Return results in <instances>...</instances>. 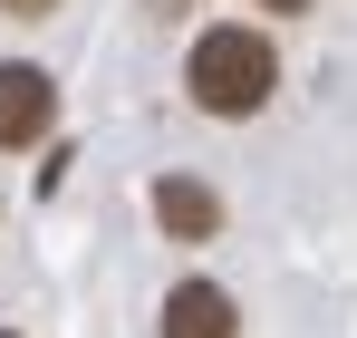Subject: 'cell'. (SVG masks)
<instances>
[{"instance_id": "cell-3", "label": "cell", "mask_w": 357, "mask_h": 338, "mask_svg": "<svg viewBox=\"0 0 357 338\" xmlns=\"http://www.w3.org/2000/svg\"><path fill=\"white\" fill-rule=\"evenodd\" d=\"M155 223L174 232V242H213V232H222V193L193 184V174H165V184H155Z\"/></svg>"}, {"instance_id": "cell-1", "label": "cell", "mask_w": 357, "mask_h": 338, "mask_svg": "<svg viewBox=\"0 0 357 338\" xmlns=\"http://www.w3.org/2000/svg\"><path fill=\"white\" fill-rule=\"evenodd\" d=\"M183 87H193V107H213V116H251L280 87V49H271L261 29L222 20V29H203V39L183 49Z\"/></svg>"}, {"instance_id": "cell-5", "label": "cell", "mask_w": 357, "mask_h": 338, "mask_svg": "<svg viewBox=\"0 0 357 338\" xmlns=\"http://www.w3.org/2000/svg\"><path fill=\"white\" fill-rule=\"evenodd\" d=\"M59 0H0V20H49Z\"/></svg>"}, {"instance_id": "cell-6", "label": "cell", "mask_w": 357, "mask_h": 338, "mask_svg": "<svg viewBox=\"0 0 357 338\" xmlns=\"http://www.w3.org/2000/svg\"><path fill=\"white\" fill-rule=\"evenodd\" d=\"M261 10H280V20H290V10H309V0H261Z\"/></svg>"}, {"instance_id": "cell-2", "label": "cell", "mask_w": 357, "mask_h": 338, "mask_svg": "<svg viewBox=\"0 0 357 338\" xmlns=\"http://www.w3.org/2000/svg\"><path fill=\"white\" fill-rule=\"evenodd\" d=\"M49 126H59V78L29 68V58H10L0 68V145H39Z\"/></svg>"}, {"instance_id": "cell-4", "label": "cell", "mask_w": 357, "mask_h": 338, "mask_svg": "<svg viewBox=\"0 0 357 338\" xmlns=\"http://www.w3.org/2000/svg\"><path fill=\"white\" fill-rule=\"evenodd\" d=\"M165 338H241V319H232V290L183 281L174 300H165Z\"/></svg>"}, {"instance_id": "cell-7", "label": "cell", "mask_w": 357, "mask_h": 338, "mask_svg": "<svg viewBox=\"0 0 357 338\" xmlns=\"http://www.w3.org/2000/svg\"><path fill=\"white\" fill-rule=\"evenodd\" d=\"M0 338H10V329H0Z\"/></svg>"}]
</instances>
